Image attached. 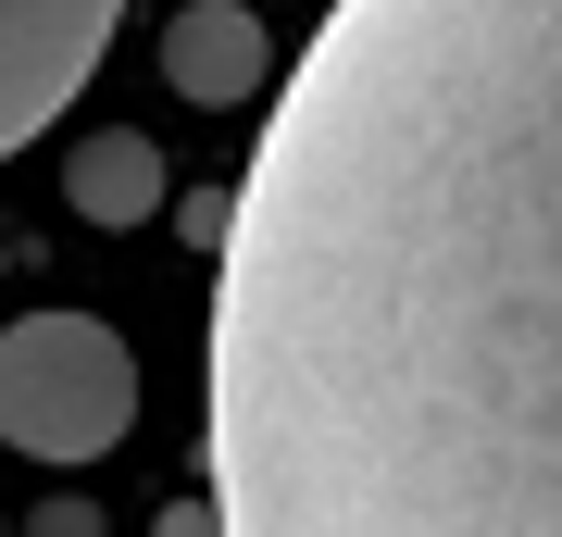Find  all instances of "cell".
<instances>
[{
  "instance_id": "cell-6",
  "label": "cell",
  "mask_w": 562,
  "mask_h": 537,
  "mask_svg": "<svg viewBox=\"0 0 562 537\" xmlns=\"http://www.w3.org/2000/svg\"><path fill=\"white\" fill-rule=\"evenodd\" d=\"M238 238V188H188V250H225Z\"/></svg>"
},
{
  "instance_id": "cell-1",
  "label": "cell",
  "mask_w": 562,
  "mask_h": 537,
  "mask_svg": "<svg viewBox=\"0 0 562 537\" xmlns=\"http://www.w3.org/2000/svg\"><path fill=\"white\" fill-rule=\"evenodd\" d=\"M213 537H562V0H338L213 250Z\"/></svg>"
},
{
  "instance_id": "cell-2",
  "label": "cell",
  "mask_w": 562,
  "mask_h": 537,
  "mask_svg": "<svg viewBox=\"0 0 562 537\" xmlns=\"http://www.w3.org/2000/svg\"><path fill=\"white\" fill-rule=\"evenodd\" d=\"M138 425V350L88 313L0 325V438L25 462H101Z\"/></svg>"
},
{
  "instance_id": "cell-4",
  "label": "cell",
  "mask_w": 562,
  "mask_h": 537,
  "mask_svg": "<svg viewBox=\"0 0 562 537\" xmlns=\"http://www.w3.org/2000/svg\"><path fill=\"white\" fill-rule=\"evenodd\" d=\"M262 76H276V25L250 0H176V25H162V88L176 100L238 113V100H262Z\"/></svg>"
},
{
  "instance_id": "cell-5",
  "label": "cell",
  "mask_w": 562,
  "mask_h": 537,
  "mask_svg": "<svg viewBox=\"0 0 562 537\" xmlns=\"http://www.w3.org/2000/svg\"><path fill=\"white\" fill-rule=\"evenodd\" d=\"M63 200H76L88 225H150L162 213V150L101 125V138H76V163H63Z\"/></svg>"
},
{
  "instance_id": "cell-3",
  "label": "cell",
  "mask_w": 562,
  "mask_h": 537,
  "mask_svg": "<svg viewBox=\"0 0 562 537\" xmlns=\"http://www.w3.org/2000/svg\"><path fill=\"white\" fill-rule=\"evenodd\" d=\"M125 0H0V163L38 125H63V100L101 76Z\"/></svg>"
}]
</instances>
